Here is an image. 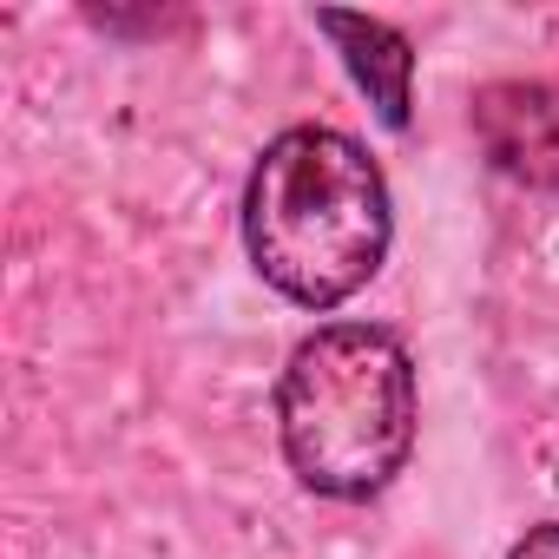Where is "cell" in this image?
Listing matches in <instances>:
<instances>
[{"instance_id":"6da1fadb","label":"cell","mask_w":559,"mask_h":559,"mask_svg":"<svg viewBox=\"0 0 559 559\" xmlns=\"http://www.w3.org/2000/svg\"><path fill=\"white\" fill-rule=\"evenodd\" d=\"M389 243L395 204L362 139L290 126L263 145L243 185V250L276 297L336 310L389 263Z\"/></svg>"},{"instance_id":"7a4b0ae2","label":"cell","mask_w":559,"mask_h":559,"mask_svg":"<svg viewBox=\"0 0 559 559\" xmlns=\"http://www.w3.org/2000/svg\"><path fill=\"white\" fill-rule=\"evenodd\" d=\"M276 441L323 500L382 493L415 454V356L382 323H323L276 376Z\"/></svg>"},{"instance_id":"3957f363","label":"cell","mask_w":559,"mask_h":559,"mask_svg":"<svg viewBox=\"0 0 559 559\" xmlns=\"http://www.w3.org/2000/svg\"><path fill=\"white\" fill-rule=\"evenodd\" d=\"M467 119L500 178L559 191V80H493L474 93Z\"/></svg>"},{"instance_id":"277c9868","label":"cell","mask_w":559,"mask_h":559,"mask_svg":"<svg viewBox=\"0 0 559 559\" xmlns=\"http://www.w3.org/2000/svg\"><path fill=\"white\" fill-rule=\"evenodd\" d=\"M317 34L343 53L349 80L369 93V106L382 112L389 132H408V106H415V47L402 27L369 21V14H317Z\"/></svg>"},{"instance_id":"5b68a950","label":"cell","mask_w":559,"mask_h":559,"mask_svg":"<svg viewBox=\"0 0 559 559\" xmlns=\"http://www.w3.org/2000/svg\"><path fill=\"white\" fill-rule=\"evenodd\" d=\"M507 559H559V520H546V526H526V533L507 546Z\"/></svg>"}]
</instances>
